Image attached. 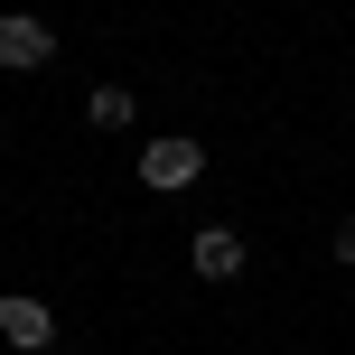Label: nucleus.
Masks as SVG:
<instances>
[{
  "label": "nucleus",
  "instance_id": "obj_1",
  "mask_svg": "<svg viewBox=\"0 0 355 355\" xmlns=\"http://www.w3.org/2000/svg\"><path fill=\"white\" fill-rule=\"evenodd\" d=\"M196 168H206V141H187V131H159V141H141V187H196Z\"/></svg>",
  "mask_w": 355,
  "mask_h": 355
},
{
  "label": "nucleus",
  "instance_id": "obj_2",
  "mask_svg": "<svg viewBox=\"0 0 355 355\" xmlns=\"http://www.w3.org/2000/svg\"><path fill=\"white\" fill-rule=\"evenodd\" d=\"M47 56H56V28H47V19L0 10V66H10V75H28V66H47Z\"/></svg>",
  "mask_w": 355,
  "mask_h": 355
},
{
  "label": "nucleus",
  "instance_id": "obj_3",
  "mask_svg": "<svg viewBox=\"0 0 355 355\" xmlns=\"http://www.w3.org/2000/svg\"><path fill=\"white\" fill-rule=\"evenodd\" d=\"M0 346H19V355L56 346V309H47V300H28V290H10V300H0Z\"/></svg>",
  "mask_w": 355,
  "mask_h": 355
},
{
  "label": "nucleus",
  "instance_id": "obj_4",
  "mask_svg": "<svg viewBox=\"0 0 355 355\" xmlns=\"http://www.w3.org/2000/svg\"><path fill=\"white\" fill-rule=\"evenodd\" d=\"M187 262H196V281H243V234L234 225H196Z\"/></svg>",
  "mask_w": 355,
  "mask_h": 355
},
{
  "label": "nucleus",
  "instance_id": "obj_5",
  "mask_svg": "<svg viewBox=\"0 0 355 355\" xmlns=\"http://www.w3.org/2000/svg\"><path fill=\"white\" fill-rule=\"evenodd\" d=\"M85 112H94V131H131V85H94Z\"/></svg>",
  "mask_w": 355,
  "mask_h": 355
},
{
  "label": "nucleus",
  "instance_id": "obj_6",
  "mask_svg": "<svg viewBox=\"0 0 355 355\" xmlns=\"http://www.w3.org/2000/svg\"><path fill=\"white\" fill-rule=\"evenodd\" d=\"M337 262L355 271V215H346V225H337Z\"/></svg>",
  "mask_w": 355,
  "mask_h": 355
}]
</instances>
